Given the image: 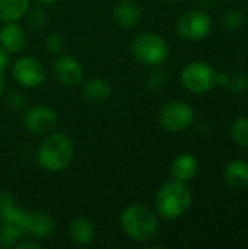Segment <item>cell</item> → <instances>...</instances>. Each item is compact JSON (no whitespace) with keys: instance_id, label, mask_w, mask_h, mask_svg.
Returning <instances> with one entry per match:
<instances>
[{"instance_id":"8992f818","label":"cell","mask_w":248,"mask_h":249,"mask_svg":"<svg viewBox=\"0 0 248 249\" xmlns=\"http://www.w3.org/2000/svg\"><path fill=\"white\" fill-rule=\"evenodd\" d=\"M212 31V19L205 10H190L180 16L177 32L186 41H202Z\"/></svg>"},{"instance_id":"4fadbf2b","label":"cell","mask_w":248,"mask_h":249,"mask_svg":"<svg viewBox=\"0 0 248 249\" xmlns=\"http://www.w3.org/2000/svg\"><path fill=\"white\" fill-rule=\"evenodd\" d=\"M0 44L9 54L20 53L26 45V32L18 22H6L0 28Z\"/></svg>"},{"instance_id":"836d02e7","label":"cell","mask_w":248,"mask_h":249,"mask_svg":"<svg viewBox=\"0 0 248 249\" xmlns=\"http://www.w3.org/2000/svg\"><path fill=\"white\" fill-rule=\"evenodd\" d=\"M247 18H248V16H247Z\"/></svg>"},{"instance_id":"4dcf8cb0","label":"cell","mask_w":248,"mask_h":249,"mask_svg":"<svg viewBox=\"0 0 248 249\" xmlns=\"http://www.w3.org/2000/svg\"><path fill=\"white\" fill-rule=\"evenodd\" d=\"M38 1L39 4H53V3H57L58 0H35Z\"/></svg>"},{"instance_id":"30bf717a","label":"cell","mask_w":248,"mask_h":249,"mask_svg":"<svg viewBox=\"0 0 248 249\" xmlns=\"http://www.w3.org/2000/svg\"><path fill=\"white\" fill-rule=\"evenodd\" d=\"M53 74L56 80L67 88L77 86L82 83L85 70L80 61L72 55H58L53 66Z\"/></svg>"},{"instance_id":"83f0119b","label":"cell","mask_w":248,"mask_h":249,"mask_svg":"<svg viewBox=\"0 0 248 249\" xmlns=\"http://www.w3.org/2000/svg\"><path fill=\"white\" fill-rule=\"evenodd\" d=\"M16 249H41L42 248V245L39 244V241H35V239H32V238H29V239H20L18 244H16Z\"/></svg>"},{"instance_id":"52a82bcc","label":"cell","mask_w":248,"mask_h":249,"mask_svg":"<svg viewBox=\"0 0 248 249\" xmlns=\"http://www.w3.org/2000/svg\"><path fill=\"white\" fill-rule=\"evenodd\" d=\"M12 77L15 82L25 88H38L45 82L47 71L44 64L31 55L19 57L12 64Z\"/></svg>"},{"instance_id":"ffe728a7","label":"cell","mask_w":248,"mask_h":249,"mask_svg":"<svg viewBox=\"0 0 248 249\" xmlns=\"http://www.w3.org/2000/svg\"><path fill=\"white\" fill-rule=\"evenodd\" d=\"M218 85L228 88L232 92H244L248 88V77L243 71L218 73Z\"/></svg>"},{"instance_id":"f546056e","label":"cell","mask_w":248,"mask_h":249,"mask_svg":"<svg viewBox=\"0 0 248 249\" xmlns=\"http://www.w3.org/2000/svg\"><path fill=\"white\" fill-rule=\"evenodd\" d=\"M4 89H6V82H4V79H3V74H0V98H1L3 93H4Z\"/></svg>"},{"instance_id":"603a6c76","label":"cell","mask_w":248,"mask_h":249,"mask_svg":"<svg viewBox=\"0 0 248 249\" xmlns=\"http://www.w3.org/2000/svg\"><path fill=\"white\" fill-rule=\"evenodd\" d=\"M44 47L45 50L53 54V55H60L66 50V39L61 34L58 32H51L45 36L44 39Z\"/></svg>"},{"instance_id":"1f68e13d","label":"cell","mask_w":248,"mask_h":249,"mask_svg":"<svg viewBox=\"0 0 248 249\" xmlns=\"http://www.w3.org/2000/svg\"><path fill=\"white\" fill-rule=\"evenodd\" d=\"M213 1H215V0H199V3H200L202 6H212Z\"/></svg>"},{"instance_id":"3957f363","label":"cell","mask_w":248,"mask_h":249,"mask_svg":"<svg viewBox=\"0 0 248 249\" xmlns=\"http://www.w3.org/2000/svg\"><path fill=\"white\" fill-rule=\"evenodd\" d=\"M191 206V193L186 182L177 179L161 185L155 197V207L159 217L175 220L183 217Z\"/></svg>"},{"instance_id":"e0dca14e","label":"cell","mask_w":248,"mask_h":249,"mask_svg":"<svg viewBox=\"0 0 248 249\" xmlns=\"http://www.w3.org/2000/svg\"><path fill=\"white\" fill-rule=\"evenodd\" d=\"M225 182L234 190L248 187V163L244 160H232L224 171Z\"/></svg>"},{"instance_id":"8fae6325","label":"cell","mask_w":248,"mask_h":249,"mask_svg":"<svg viewBox=\"0 0 248 249\" xmlns=\"http://www.w3.org/2000/svg\"><path fill=\"white\" fill-rule=\"evenodd\" d=\"M56 232V223L48 213L26 212L25 214V235L32 236L35 241H47Z\"/></svg>"},{"instance_id":"ac0fdd59","label":"cell","mask_w":248,"mask_h":249,"mask_svg":"<svg viewBox=\"0 0 248 249\" xmlns=\"http://www.w3.org/2000/svg\"><path fill=\"white\" fill-rule=\"evenodd\" d=\"M111 95L110 83L102 77H92L83 85V96L92 104H102Z\"/></svg>"},{"instance_id":"d6986e66","label":"cell","mask_w":248,"mask_h":249,"mask_svg":"<svg viewBox=\"0 0 248 249\" xmlns=\"http://www.w3.org/2000/svg\"><path fill=\"white\" fill-rule=\"evenodd\" d=\"M31 0H0V22H18L28 12Z\"/></svg>"},{"instance_id":"9a60e30c","label":"cell","mask_w":248,"mask_h":249,"mask_svg":"<svg viewBox=\"0 0 248 249\" xmlns=\"http://www.w3.org/2000/svg\"><path fill=\"white\" fill-rule=\"evenodd\" d=\"M69 239L79 247L91 245L95 239V226L86 217H76L69 225Z\"/></svg>"},{"instance_id":"44dd1931","label":"cell","mask_w":248,"mask_h":249,"mask_svg":"<svg viewBox=\"0 0 248 249\" xmlns=\"http://www.w3.org/2000/svg\"><path fill=\"white\" fill-rule=\"evenodd\" d=\"M19 210L20 207L16 204L15 197L6 190H0V220L13 217Z\"/></svg>"},{"instance_id":"d6a6232c","label":"cell","mask_w":248,"mask_h":249,"mask_svg":"<svg viewBox=\"0 0 248 249\" xmlns=\"http://www.w3.org/2000/svg\"><path fill=\"white\" fill-rule=\"evenodd\" d=\"M165 1H178V0H165Z\"/></svg>"},{"instance_id":"7a4b0ae2","label":"cell","mask_w":248,"mask_h":249,"mask_svg":"<svg viewBox=\"0 0 248 249\" xmlns=\"http://www.w3.org/2000/svg\"><path fill=\"white\" fill-rule=\"evenodd\" d=\"M120 226L124 235L137 244L152 241L158 235V216L143 204H130L120 214Z\"/></svg>"},{"instance_id":"277c9868","label":"cell","mask_w":248,"mask_h":249,"mask_svg":"<svg viewBox=\"0 0 248 249\" xmlns=\"http://www.w3.org/2000/svg\"><path fill=\"white\" fill-rule=\"evenodd\" d=\"M132 53L139 63L149 67H158L167 61L170 47L161 35L143 32L134 36L132 42Z\"/></svg>"},{"instance_id":"ba28073f","label":"cell","mask_w":248,"mask_h":249,"mask_svg":"<svg viewBox=\"0 0 248 249\" xmlns=\"http://www.w3.org/2000/svg\"><path fill=\"white\" fill-rule=\"evenodd\" d=\"M194 120V109L183 101H171L162 107L159 112V124L164 130L178 133L191 125Z\"/></svg>"},{"instance_id":"2e32d148","label":"cell","mask_w":248,"mask_h":249,"mask_svg":"<svg viewBox=\"0 0 248 249\" xmlns=\"http://www.w3.org/2000/svg\"><path fill=\"white\" fill-rule=\"evenodd\" d=\"M197 171H199V162L191 153L178 155L171 165L172 178L186 184L197 175Z\"/></svg>"},{"instance_id":"484cf974","label":"cell","mask_w":248,"mask_h":249,"mask_svg":"<svg viewBox=\"0 0 248 249\" xmlns=\"http://www.w3.org/2000/svg\"><path fill=\"white\" fill-rule=\"evenodd\" d=\"M6 104L9 108L18 111L20 109L23 105H25V99H23V95L18 90H13V92H9L7 96H6Z\"/></svg>"},{"instance_id":"4316f807","label":"cell","mask_w":248,"mask_h":249,"mask_svg":"<svg viewBox=\"0 0 248 249\" xmlns=\"http://www.w3.org/2000/svg\"><path fill=\"white\" fill-rule=\"evenodd\" d=\"M167 82H168V77H167V73L165 71H155V73H152L151 74V77H149V86L152 88V89H161V88H164L165 85H167Z\"/></svg>"},{"instance_id":"d4e9b609","label":"cell","mask_w":248,"mask_h":249,"mask_svg":"<svg viewBox=\"0 0 248 249\" xmlns=\"http://www.w3.org/2000/svg\"><path fill=\"white\" fill-rule=\"evenodd\" d=\"M243 15L238 10H229L222 15V23L229 31H238L243 26Z\"/></svg>"},{"instance_id":"f1b7e54d","label":"cell","mask_w":248,"mask_h":249,"mask_svg":"<svg viewBox=\"0 0 248 249\" xmlns=\"http://www.w3.org/2000/svg\"><path fill=\"white\" fill-rule=\"evenodd\" d=\"M9 63H10V54L0 44V74H4L6 69L9 67Z\"/></svg>"},{"instance_id":"cb8c5ba5","label":"cell","mask_w":248,"mask_h":249,"mask_svg":"<svg viewBox=\"0 0 248 249\" xmlns=\"http://www.w3.org/2000/svg\"><path fill=\"white\" fill-rule=\"evenodd\" d=\"M25 16H26V23L32 31H39L47 23V13L41 7H32V9L29 7Z\"/></svg>"},{"instance_id":"9c48e42d","label":"cell","mask_w":248,"mask_h":249,"mask_svg":"<svg viewBox=\"0 0 248 249\" xmlns=\"http://www.w3.org/2000/svg\"><path fill=\"white\" fill-rule=\"evenodd\" d=\"M58 117L51 107L34 105L23 114V125L34 136H47L57 127Z\"/></svg>"},{"instance_id":"6da1fadb","label":"cell","mask_w":248,"mask_h":249,"mask_svg":"<svg viewBox=\"0 0 248 249\" xmlns=\"http://www.w3.org/2000/svg\"><path fill=\"white\" fill-rule=\"evenodd\" d=\"M75 156L72 139L64 133H50L37 150V163L45 172H61L67 169Z\"/></svg>"},{"instance_id":"5bb4252c","label":"cell","mask_w":248,"mask_h":249,"mask_svg":"<svg viewBox=\"0 0 248 249\" xmlns=\"http://www.w3.org/2000/svg\"><path fill=\"white\" fill-rule=\"evenodd\" d=\"M142 9L136 0H118L113 9V18L124 29L136 26L140 20Z\"/></svg>"},{"instance_id":"7402d4cb","label":"cell","mask_w":248,"mask_h":249,"mask_svg":"<svg viewBox=\"0 0 248 249\" xmlns=\"http://www.w3.org/2000/svg\"><path fill=\"white\" fill-rule=\"evenodd\" d=\"M231 136L240 146H248V118L238 117L231 125Z\"/></svg>"},{"instance_id":"5b68a950","label":"cell","mask_w":248,"mask_h":249,"mask_svg":"<svg viewBox=\"0 0 248 249\" xmlns=\"http://www.w3.org/2000/svg\"><path fill=\"white\" fill-rule=\"evenodd\" d=\"M181 82L193 93H205L218 85V71L205 61H191L181 71Z\"/></svg>"},{"instance_id":"7c38bea8","label":"cell","mask_w":248,"mask_h":249,"mask_svg":"<svg viewBox=\"0 0 248 249\" xmlns=\"http://www.w3.org/2000/svg\"><path fill=\"white\" fill-rule=\"evenodd\" d=\"M25 214L26 212L20 209L13 217L0 220V248H15L25 238Z\"/></svg>"}]
</instances>
